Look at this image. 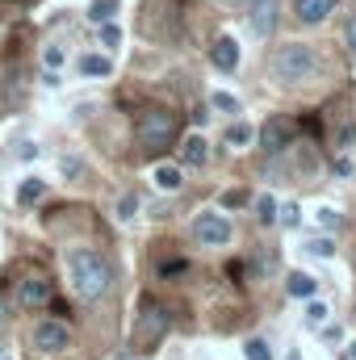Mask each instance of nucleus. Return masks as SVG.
<instances>
[{"label": "nucleus", "mask_w": 356, "mask_h": 360, "mask_svg": "<svg viewBox=\"0 0 356 360\" xmlns=\"http://www.w3.org/2000/svg\"><path fill=\"white\" fill-rule=\"evenodd\" d=\"M68 276H72V289H76L84 302H96V297H105L109 285H113V264H109L101 252L80 248V252L68 256Z\"/></svg>", "instance_id": "obj_1"}, {"label": "nucleus", "mask_w": 356, "mask_h": 360, "mask_svg": "<svg viewBox=\"0 0 356 360\" xmlns=\"http://www.w3.org/2000/svg\"><path fill=\"white\" fill-rule=\"evenodd\" d=\"M272 76H276L285 89L314 84V80L323 76V59H319V51L306 46V42H285V46H276V55H272Z\"/></svg>", "instance_id": "obj_2"}, {"label": "nucleus", "mask_w": 356, "mask_h": 360, "mask_svg": "<svg viewBox=\"0 0 356 360\" xmlns=\"http://www.w3.org/2000/svg\"><path fill=\"white\" fill-rule=\"evenodd\" d=\"M177 130H180L177 113H168V109H143V113H139V122H134L139 147H147V151H164V147H172Z\"/></svg>", "instance_id": "obj_3"}, {"label": "nucleus", "mask_w": 356, "mask_h": 360, "mask_svg": "<svg viewBox=\"0 0 356 360\" xmlns=\"http://www.w3.org/2000/svg\"><path fill=\"white\" fill-rule=\"evenodd\" d=\"M164 335H168V310L155 306V302H147L143 314H139V323H134V344L139 348H155Z\"/></svg>", "instance_id": "obj_4"}, {"label": "nucleus", "mask_w": 356, "mask_h": 360, "mask_svg": "<svg viewBox=\"0 0 356 360\" xmlns=\"http://www.w3.org/2000/svg\"><path fill=\"white\" fill-rule=\"evenodd\" d=\"M193 239L201 248H227L235 239V226L222 218V214H197L193 218Z\"/></svg>", "instance_id": "obj_5"}, {"label": "nucleus", "mask_w": 356, "mask_h": 360, "mask_svg": "<svg viewBox=\"0 0 356 360\" xmlns=\"http://www.w3.org/2000/svg\"><path fill=\"white\" fill-rule=\"evenodd\" d=\"M34 348L38 352H63V348H72V327L59 323V319H42L34 327Z\"/></svg>", "instance_id": "obj_6"}, {"label": "nucleus", "mask_w": 356, "mask_h": 360, "mask_svg": "<svg viewBox=\"0 0 356 360\" xmlns=\"http://www.w3.org/2000/svg\"><path fill=\"white\" fill-rule=\"evenodd\" d=\"M51 297H55V285H51L46 276H25V281H17V306L38 310V306H51Z\"/></svg>", "instance_id": "obj_7"}, {"label": "nucleus", "mask_w": 356, "mask_h": 360, "mask_svg": "<svg viewBox=\"0 0 356 360\" xmlns=\"http://www.w3.org/2000/svg\"><path fill=\"white\" fill-rule=\"evenodd\" d=\"M260 143H265L268 155L289 151V143H293V122H289V117H268L265 126H260Z\"/></svg>", "instance_id": "obj_8"}, {"label": "nucleus", "mask_w": 356, "mask_h": 360, "mask_svg": "<svg viewBox=\"0 0 356 360\" xmlns=\"http://www.w3.org/2000/svg\"><path fill=\"white\" fill-rule=\"evenodd\" d=\"M248 17H252V34L268 38L276 30V0H248Z\"/></svg>", "instance_id": "obj_9"}, {"label": "nucleus", "mask_w": 356, "mask_h": 360, "mask_svg": "<svg viewBox=\"0 0 356 360\" xmlns=\"http://www.w3.org/2000/svg\"><path fill=\"white\" fill-rule=\"evenodd\" d=\"M336 4H340V0H293V13H298L302 25H323V21L336 13Z\"/></svg>", "instance_id": "obj_10"}, {"label": "nucleus", "mask_w": 356, "mask_h": 360, "mask_svg": "<svg viewBox=\"0 0 356 360\" xmlns=\"http://www.w3.org/2000/svg\"><path fill=\"white\" fill-rule=\"evenodd\" d=\"M210 59H214L218 72H235V68H239V42H235V38H218V42L210 46Z\"/></svg>", "instance_id": "obj_11"}, {"label": "nucleus", "mask_w": 356, "mask_h": 360, "mask_svg": "<svg viewBox=\"0 0 356 360\" xmlns=\"http://www.w3.org/2000/svg\"><path fill=\"white\" fill-rule=\"evenodd\" d=\"M180 160H184L189 168H201V164L210 160V143H205V134H189V139L180 143Z\"/></svg>", "instance_id": "obj_12"}, {"label": "nucleus", "mask_w": 356, "mask_h": 360, "mask_svg": "<svg viewBox=\"0 0 356 360\" xmlns=\"http://www.w3.org/2000/svg\"><path fill=\"white\" fill-rule=\"evenodd\" d=\"M46 188H51V184H46L42 176H25L21 184H17V205H34V201H42Z\"/></svg>", "instance_id": "obj_13"}, {"label": "nucleus", "mask_w": 356, "mask_h": 360, "mask_svg": "<svg viewBox=\"0 0 356 360\" xmlns=\"http://www.w3.org/2000/svg\"><path fill=\"white\" fill-rule=\"evenodd\" d=\"M80 76H89V80H105V76H113V63L105 59V55H80Z\"/></svg>", "instance_id": "obj_14"}, {"label": "nucleus", "mask_w": 356, "mask_h": 360, "mask_svg": "<svg viewBox=\"0 0 356 360\" xmlns=\"http://www.w3.org/2000/svg\"><path fill=\"white\" fill-rule=\"evenodd\" d=\"M151 180H155V188H164V193H177L180 184H184L180 168H172V164H160V168L151 172Z\"/></svg>", "instance_id": "obj_15"}, {"label": "nucleus", "mask_w": 356, "mask_h": 360, "mask_svg": "<svg viewBox=\"0 0 356 360\" xmlns=\"http://www.w3.org/2000/svg\"><path fill=\"white\" fill-rule=\"evenodd\" d=\"M314 289H319L314 276H306V272H293L289 276V297H314Z\"/></svg>", "instance_id": "obj_16"}, {"label": "nucleus", "mask_w": 356, "mask_h": 360, "mask_svg": "<svg viewBox=\"0 0 356 360\" xmlns=\"http://www.w3.org/2000/svg\"><path fill=\"white\" fill-rule=\"evenodd\" d=\"M113 17H117V0H92L89 4V21H96V25L113 21Z\"/></svg>", "instance_id": "obj_17"}, {"label": "nucleus", "mask_w": 356, "mask_h": 360, "mask_svg": "<svg viewBox=\"0 0 356 360\" xmlns=\"http://www.w3.org/2000/svg\"><path fill=\"white\" fill-rule=\"evenodd\" d=\"M252 139H256V130H252L248 122H235V126L227 130V143H231V147H248Z\"/></svg>", "instance_id": "obj_18"}, {"label": "nucleus", "mask_w": 356, "mask_h": 360, "mask_svg": "<svg viewBox=\"0 0 356 360\" xmlns=\"http://www.w3.org/2000/svg\"><path fill=\"white\" fill-rule=\"evenodd\" d=\"M276 210H281V205H276V197H268V193L256 201V218H260L265 226H272V222H276Z\"/></svg>", "instance_id": "obj_19"}, {"label": "nucleus", "mask_w": 356, "mask_h": 360, "mask_svg": "<svg viewBox=\"0 0 356 360\" xmlns=\"http://www.w3.org/2000/svg\"><path fill=\"white\" fill-rule=\"evenodd\" d=\"M243 356L248 360H272V348H268L265 340H248V344H243Z\"/></svg>", "instance_id": "obj_20"}, {"label": "nucleus", "mask_w": 356, "mask_h": 360, "mask_svg": "<svg viewBox=\"0 0 356 360\" xmlns=\"http://www.w3.org/2000/svg\"><path fill=\"white\" fill-rule=\"evenodd\" d=\"M101 46H109V51L122 46V30H117L113 21H101Z\"/></svg>", "instance_id": "obj_21"}, {"label": "nucleus", "mask_w": 356, "mask_h": 360, "mask_svg": "<svg viewBox=\"0 0 356 360\" xmlns=\"http://www.w3.org/2000/svg\"><path fill=\"white\" fill-rule=\"evenodd\" d=\"M42 68L46 72H59L63 68V46H42Z\"/></svg>", "instance_id": "obj_22"}, {"label": "nucleus", "mask_w": 356, "mask_h": 360, "mask_svg": "<svg viewBox=\"0 0 356 360\" xmlns=\"http://www.w3.org/2000/svg\"><path fill=\"white\" fill-rule=\"evenodd\" d=\"M210 105H214V109H222V113H239V101H235L231 92H214V96H210Z\"/></svg>", "instance_id": "obj_23"}, {"label": "nucleus", "mask_w": 356, "mask_h": 360, "mask_svg": "<svg viewBox=\"0 0 356 360\" xmlns=\"http://www.w3.org/2000/svg\"><path fill=\"white\" fill-rule=\"evenodd\" d=\"M134 210H139V197H134V193H126V197L117 201V218H122V222H130V218H134Z\"/></svg>", "instance_id": "obj_24"}, {"label": "nucleus", "mask_w": 356, "mask_h": 360, "mask_svg": "<svg viewBox=\"0 0 356 360\" xmlns=\"http://www.w3.org/2000/svg\"><path fill=\"white\" fill-rule=\"evenodd\" d=\"M306 252L327 260V256H336V243H331V239H310V243H306Z\"/></svg>", "instance_id": "obj_25"}, {"label": "nucleus", "mask_w": 356, "mask_h": 360, "mask_svg": "<svg viewBox=\"0 0 356 360\" xmlns=\"http://www.w3.org/2000/svg\"><path fill=\"white\" fill-rule=\"evenodd\" d=\"M306 323H310V327H323V323H327V306H323V302H310V306H306Z\"/></svg>", "instance_id": "obj_26"}, {"label": "nucleus", "mask_w": 356, "mask_h": 360, "mask_svg": "<svg viewBox=\"0 0 356 360\" xmlns=\"http://www.w3.org/2000/svg\"><path fill=\"white\" fill-rule=\"evenodd\" d=\"M298 214H302V210H298V205H285V210H276V218H281V222H285V226H298V222H302V218H298Z\"/></svg>", "instance_id": "obj_27"}, {"label": "nucleus", "mask_w": 356, "mask_h": 360, "mask_svg": "<svg viewBox=\"0 0 356 360\" xmlns=\"http://www.w3.org/2000/svg\"><path fill=\"white\" fill-rule=\"evenodd\" d=\"M319 222H323V226H340L344 218H340V210H331V205H323V210H319Z\"/></svg>", "instance_id": "obj_28"}, {"label": "nucleus", "mask_w": 356, "mask_h": 360, "mask_svg": "<svg viewBox=\"0 0 356 360\" xmlns=\"http://www.w3.org/2000/svg\"><path fill=\"white\" fill-rule=\"evenodd\" d=\"M348 46H352V55H356V13L348 17Z\"/></svg>", "instance_id": "obj_29"}, {"label": "nucleus", "mask_w": 356, "mask_h": 360, "mask_svg": "<svg viewBox=\"0 0 356 360\" xmlns=\"http://www.w3.org/2000/svg\"><path fill=\"white\" fill-rule=\"evenodd\" d=\"M348 360H356V344H352V348H348Z\"/></svg>", "instance_id": "obj_30"}, {"label": "nucleus", "mask_w": 356, "mask_h": 360, "mask_svg": "<svg viewBox=\"0 0 356 360\" xmlns=\"http://www.w3.org/2000/svg\"><path fill=\"white\" fill-rule=\"evenodd\" d=\"M0 319H4V297H0Z\"/></svg>", "instance_id": "obj_31"}, {"label": "nucleus", "mask_w": 356, "mask_h": 360, "mask_svg": "<svg viewBox=\"0 0 356 360\" xmlns=\"http://www.w3.org/2000/svg\"><path fill=\"white\" fill-rule=\"evenodd\" d=\"M227 4H235V0H227Z\"/></svg>", "instance_id": "obj_32"}]
</instances>
